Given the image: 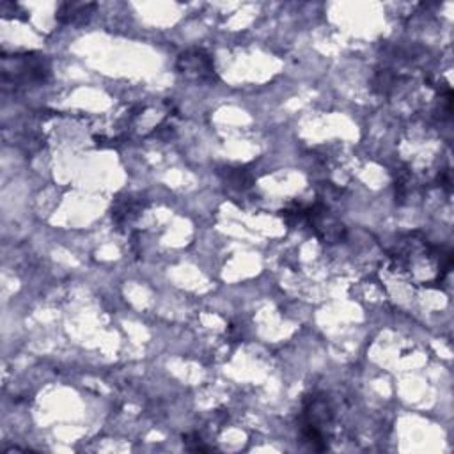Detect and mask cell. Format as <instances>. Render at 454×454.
<instances>
[{
  "label": "cell",
  "instance_id": "cell-1",
  "mask_svg": "<svg viewBox=\"0 0 454 454\" xmlns=\"http://www.w3.org/2000/svg\"><path fill=\"white\" fill-rule=\"evenodd\" d=\"M2 83L14 89L32 83H43L50 76V62L41 53H16L12 57H2Z\"/></svg>",
  "mask_w": 454,
  "mask_h": 454
},
{
  "label": "cell",
  "instance_id": "cell-2",
  "mask_svg": "<svg viewBox=\"0 0 454 454\" xmlns=\"http://www.w3.org/2000/svg\"><path fill=\"white\" fill-rule=\"evenodd\" d=\"M332 424V408L325 395H310L303 404L301 436L316 450L326 449L325 429Z\"/></svg>",
  "mask_w": 454,
  "mask_h": 454
},
{
  "label": "cell",
  "instance_id": "cell-3",
  "mask_svg": "<svg viewBox=\"0 0 454 454\" xmlns=\"http://www.w3.org/2000/svg\"><path fill=\"white\" fill-rule=\"evenodd\" d=\"M305 220L312 225L316 236L325 243H339L344 238V225L328 213L321 202L305 207Z\"/></svg>",
  "mask_w": 454,
  "mask_h": 454
},
{
  "label": "cell",
  "instance_id": "cell-4",
  "mask_svg": "<svg viewBox=\"0 0 454 454\" xmlns=\"http://www.w3.org/2000/svg\"><path fill=\"white\" fill-rule=\"evenodd\" d=\"M176 67L184 76H190V78L200 80V82H211L216 76L211 55L200 48H192V50L183 51L177 57Z\"/></svg>",
  "mask_w": 454,
  "mask_h": 454
},
{
  "label": "cell",
  "instance_id": "cell-5",
  "mask_svg": "<svg viewBox=\"0 0 454 454\" xmlns=\"http://www.w3.org/2000/svg\"><path fill=\"white\" fill-rule=\"evenodd\" d=\"M96 4H85V2H64L57 9V21L62 25H78L89 20L90 12L94 11Z\"/></svg>",
  "mask_w": 454,
  "mask_h": 454
},
{
  "label": "cell",
  "instance_id": "cell-6",
  "mask_svg": "<svg viewBox=\"0 0 454 454\" xmlns=\"http://www.w3.org/2000/svg\"><path fill=\"white\" fill-rule=\"evenodd\" d=\"M144 209V204L140 199H133V197H124L119 199L112 209V218L115 223H126L131 222L140 211Z\"/></svg>",
  "mask_w": 454,
  "mask_h": 454
},
{
  "label": "cell",
  "instance_id": "cell-7",
  "mask_svg": "<svg viewBox=\"0 0 454 454\" xmlns=\"http://www.w3.org/2000/svg\"><path fill=\"white\" fill-rule=\"evenodd\" d=\"M225 181L232 186V188H238V190H245V188H250L254 179L252 176L245 170V168H229L225 172Z\"/></svg>",
  "mask_w": 454,
  "mask_h": 454
}]
</instances>
